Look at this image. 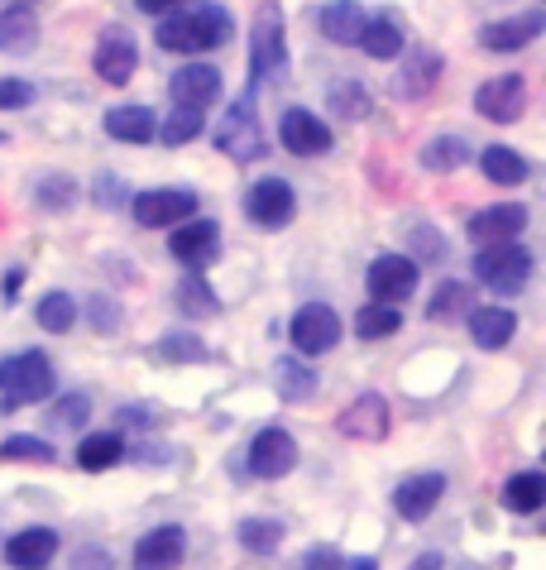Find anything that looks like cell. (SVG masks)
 <instances>
[{"mask_svg":"<svg viewBox=\"0 0 546 570\" xmlns=\"http://www.w3.org/2000/svg\"><path fill=\"white\" fill-rule=\"evenodd\" d=\"M360 49L374 58V62H393L398 53L408 49V29H403V20H398L393 10H383V14H374V20H364V29H360Z\"/></svg>","mask_w":546,"mask_h":570,"instance_id":"603a6c76","label":"cell"},{"mask_svg":"<svg viewBox=\"0 0 546 570\" xmlns=\"http://www.w3.org/2000/svg\"><path fill=\"white\" fill-rule=\"evenodd\" d=\"M77 297L72 293H43L39 307H35V322L48 331V336H68V331L77 326Z\"/></svg>","mask_w":546,"mask_h":570,"instance_id":"f35d334b","label":"cell"},{"mask_svg":"<svg viewBox=\"0 0 546 570\" xmlns=\"http://www.w3.org/2000/svg\"><path fill=\"white\" fill-rule=\"evenodd\" d=\"M77 312H87V326L96 331V336H116L120 322H125L120 303H116V297H106V293H91L87 307H77Z\"/></svg>","mask_w":546,"mask_h":570,"instance_id":"7bdbcfd3","label":"cell"},{"mask_svg":"<svg viewBox=\"0 0 546 570\" xmlns=\"http://www.w3.org/2000/svg\"><path fill=\"white\" fill-rule=\"evenodd\" d=\"M546 29V14L542 10H523V14H508V20H489L479 29V49L485 53H518L527 43H537V35Z\"/></svg>","mask_w":546,"mask_h":570,"instance_id":"ffe728a7","label":"cell"},{"mask_svg":"<svg viewBox=\"0 0 546 570\" xmlns=\"http://www.w3.org/2000/svg\"><path fill=\"white\" fill-rule=\"evenodd\" d=\"M0 145H6V130H0Z\"/></svg>","mask_w":546,"mask_h":570,"instance_id":"9f6ffc18","label":"cell"},{"mask_svg":"<svg viewBox=\"0 0 546 570\" xmlns=\"http://www.w3.org/2000/svg\"><path fill=\"white\" fill-rule=\"evenodd\" d=\"M245 465H250L254 480H283V474L298 470V441L287 436L283 426H264V432L250 441Z\"/></svg>","mask_w":546,"mask_h":570,"instance_id":"2e32d148","label":"cell"},{"mask_svg":"<svg viewBox=\"0 0 546 570\" xmlns=\"http://www.w3.org/2000/svg\"><path fill=\"white\" fill-rule=\"evenodd\" d=\"M106 135L116 139V145H154L158 116L149 106H110L106 110Z\"/></svg>","mask_w":546,"mask_h":570,"instance_id":"d4e9b609","label":"cell"},{"mask_svg":"<svg viewBox=\"0 0 546 570\" xmlns=\"http://www.w3.org/2000/svg\"><path fill=\"white\" fill-rule=\"evenodd\" d=\"M245 216L254 220V226H264V230L293 226V216H298V193H293V183L279 178V173H269V178L250 183V193H245Z\"/></svg>","mask_w":546,"mask_h":570,"instance_id":"ba28073f","label":"cell"},{"mask_svg":"<svg viewBox=\"0 0 546 570\" xmlns=\"http://www.w3.org/2000/svg\"><path fill=\"white\" fill-rule=\"evenodd\" d=\"M135 6H139L144 14H168V10H178V6H187V0H135Z\"/></svg>","mask_w":546,"mask_h":570,"instance_id":"f5cc1de1","label":"cell"},{"mask_svg":"<svg viewBox=\"0 0 546 570\" xmlns=\"http://www.w3.org/2000/svg\"><path fill=\"white\" fill-rule=\"evenodd\" d=\"M154 360L158 364H206L212 360V345L202 336H192V331H164L154 341Z\"/></svg>","mask_w":546,"mask_h":570,"instance_id":"8d00e7d4","label":"cell"},{"mask_svg":"<svg viewBox=\"0 0 546 570\" xmlns=\"http://www.w3.org/2000/svg\"><path fill=\"white\" fill-rule=\"evenodd\" d=\"M168 249H173V259H178L183 268L206 274V268L221 259V226L212 216H187V220H178V230L168 235Z\"/></svg>","mask_w":546,"mask_h":570,"instance_id":"30bf717a","label":"cell"},{"mask_svg":"<svg viewBox=\"0 0 546 570\" xmlns=\"http://www.w3.org/2000/svg\"><path fill=\"white\" fill-rule=\"evenodd\" d=\"M20 6H29V0H20Z\"/></svg>","mask_w":546,"mask_h":570,"instance_id":"6f0895ef","label":"cell"},{"mask_svg":"<svg viewBox=\"0 0 546 570\" xmlns=\"http://www.w3.org/2000/svg\"><path fill=\"white\" fill-rule=\"evenodd\" d=\"M273 384H279V399L283 403H312L316 389H321V374L312 370L302 355H283L279 364H273Z\"/></svg>","mask_w":546,"mask_h":570,"instance_id":"4316f807","label":"cell"},{"mask_svg":"<svg viewBox=\"0 0 546 570\" xmlns=\"http://www.w3.org/2000/svg\"><path fill=\"white\" fill-rule=\"evenodd\" d=\"M504 509L518 518H533L546 509V474L542 470H518L504 480Z\"/></svg>","mask_w":546,"mask_h":570,"instance_id":"f546056e","label":"cell"},{"mask_svg":"<svg viewBox=\"0 0 546 570\" xmlns=\"http://www.w3.org/2000/svg\"><path fill=\"white\" fill-rule=\"evenodd\" d=\"M408 570H446V557H441V551H422V557H417Z\"/></svg>","mask_w":546,"mask_h":570,"instance_id":"db71d44e","label":"cell"},{"mask_svg":"<svg viewBox=\"0 0 546 570\" xmlns=\"http://www.w3.org/2000/svg\"><path fill=\"white\" fill-rule=\"evenodd\" d=\"M125 197H130V187H125L116 173H96V178H91V202H96V207L120 212V207H125Z\"/></svg>","mask_w":546,"mask_h":570,"instance_id":"bcb514c9","label":"cell"},{"mask_svg":"<svg viewBox=\"0 0 546 570\" xmlns=\"http://www.w3.org/2000/svg\"><path fill=\"white\" fill-rule=\"evenodd\" d=\"M125 461V436L120 432H87L82 446H77V470L87 474H101L110 465Z\"/></svg>","mask_w":546,"mask_h":570,"instance_id":"e575fe53","label":"cell"},{"mask_svg":"<svg viewBox=\"0 0 546 570\" xmlns=\"http://www.w3.org/2000/svg\"><path fill=\"white\" fill-rule=\"evenodd\" d=\"M35 49H39V14L14 0V6L0 14V53L25 58V53H35Z\"/></svg>","mask_w":546,"mask_h":570,"instance_id":"f1b7e54d","label":"cell"},{"mask_svg":"<svg viewBox=\"0 0 546 570\" xmlns=\"http://www.w3.org/2000/svg\"><path fill=\"white\" fill-rule=\"evenodd\" d=\"M403 62H398V72H393V82H389V91L398 101H422V97H431V87L441 82V72H446V58L431 49V43H412V49H403L398 53Z\"/></svg>","mask_w":546,"mask_h":570,"instance_id":"9c48e42d","label":"cell"},{"mask_svg":"<svg viewBox=\"0 0 546 570\" xmlns=\"http://www.w3.org/2000/svg\"><path fill=\"white\" fill-rule=\"evenodd\" d=\"M527 230V207L523 202H494V207L475 212L465 220V235H470L475 245H494V240H518Z\"/></svg>","mask_w":546,"mask_h":570,"instance_id":"44dd1931","label":"cell"},{"mask_svg":"<svg viewBox=\"0 0 546 570\" xmlns=\"http://www.w3.org/2000/svg\"><path fill=\"white\" fill-rule=\"evenodd\" d=\"M441 494H446V474L441 470L408 474V480L393 489V513L403 518V522H427L431 513H437Z\"/></svg>","mask_w":546,"mask_h":570,"instance_id":"d6986e66","label":"cell"},{"mask_svg":"<svg viewBox=\"0 0 546 570\" xmlns=\"http://www.w3.org/2000/svg\"><path fill=\"white\" fill-rule=\"evenodd\" d=\"M53 364L43 351H14L0 360V413H20L53 399Z\"/></svg>","mask_w":546,"mask_h":570,"instance_id":"7a4b0ae2","label":"cell"},{"mask_svg":"<svg viewBox=\"0 0 546 570\" xmlns=\"http://www.w3.org/2000/svg\"><path fill=\"white\" fill-rule=\"evenodd\" d=\"M0 461H39V465H53V441L43 436H6L0 441Z\"/></svg>","mask_w":546,"mask_h":570,"instance_id":"ee69618b","label":"cell"},{"mask_svg":"<svg viewBox=\"0 0 546 570\" xmlns=\"http://www.w3.org/2000/svg\"><path fill=\"white\" fill-rule=\"evenodd\" d=\"M475 158V149H470V139L465 135H437V139H427L422 145V154H417V164H422L427 173H456V168H465Z\"/></svg>","mask_w":546,"mask_h":570,"instance_id":"836d02e7","label":"cell"},{"mask_svg":"<svg viewBox=\"0 0 546 570\" xmlns=\"http://www.w3.org/2000/svg\"><path fill=\"white\" fill-rule=\"evenodd\" d=\"M235 542L245 551H254V557H273V551L283 547V522H273V518H240Z\"/></svg>","mask_w":546,"mask_h":570,"instance_id":"ab89813d","label":"cell"},{"mask_svg":"<svg viewBox=\"0 0 546 570\" xmlns=\"http://www.w3.org/2000/svg\"><path fill=\"white\" fill-rule=\"evenodd\" d=\"M53 557H58V532L53 528H25L6 542V561L14 570H48Z\"/></svg>","mask_w":546,"mask_h":570,"instance_id":"cb8c5ba5","label":"cell"},{"mask_svg":"<svg viewBox=\"0 0 546 570\" xmlns=\"http://www.w3.org/2000/svg\"><path fill=\"white\" fill-rule=\"evenodd\" d=\"M20 288H25V268H6V278H0V297H6V303H14V297H20Z\"/></svg>","mask_w":546,"mask_h":570,"instance_id":"816d5d0a","label":"cell"},{"mask_svg":"<svg viewBox=\"0 0 546 570\" xmlns=\"http://www.w3.org/2000/svg\"><path fill=\"white\" fill-rule=\"evenodd\" d=\"M408 245H412V255L417 264H441L446 259V240H441V230L437 226H427V220H417V226L408 230Z\"/></svg>","mask_w":546,"mask_h":570,"instance_id":"f6af8a7d","label":"cell"},{"mask_svg":"<svg viewBox=\"0 0 546 570\" xmlns=\"http://www.w3.org/2000/svg\"><path fill=\"white\" fill-rule=\"evenodd\" d=\"M403 331V312H398L393 303H364L355 312V336L360 341H389Z\"/></svg>","mask_w":546,"mask_h":570,"instance_id":"74e56055","label":"cell"},{"mask_svg":"<svg viewBox=\"0 0 546 570\" xmlns=\"http://www.w3.org/2000/svg\"><path fill=\"white\" fill-rule=\"evenodd\" d=\"M87 422H91L87 393H58V399L48 403V422L43 426H53V432H82Z\"/></svg>","mask_w":546,"mask_h":570,"instance_id":"60d3db41","label":"cell"},{"mask_svg":"<svg viewBox=\"0 0 546 570\" xmlns=\"http://www.w3.org/2000/svg\"><path fill=\"white\" fill-rule=\"evenodd\" d=\"M364 6L360 0H326L316 14V29L326 35L331 43H341V49H355V39H360V29H364Z\"/></svg>","mask_w":546,"mask_h":570,"instance_id":"484cf974","label":"cell"},{"mask_svg":"<svg viewBox=\"0 0 546 570\" xmlns=\"http://www.w3.org/2000/svg\"><path fill=\"white\" fill-rule=\"evenodd\" d=\"M116 426H120V436L125 432H154L158 407L154 403H125V407H116Z\"/></svg>","mask_w":546,"mask_h":570,"instance_id":"7dc6e473","label":"cell"},{"mask_svg":"<svg viewBox=\"0 0 546 570\" xmlns=\"http://www.w3.org/2000/svg\"><path fill=\"white\" fill-rule=\"evenodd\" d=\"M465 326H470V341L479 351H504V345L518 336V312L508 307H470L465 312Z\"/></svg>","mask_w":546,"mask_h":570,"instance_id":"7402d4cb","label":"cell"},{"mask_svg":"<svg viewBox=\"0 0 546 570\" xmlns=\"http://www.w3.org/2000/svg\"><path fill=\"white\" fill-rule=\"evenodd\" d=\"M68 570H116V561H110V551H106V547L87 542V547L72 557V566H68Z\"/></svg>","mask_w":546,"mask_h":570,"instance_id":"681fc988","label":"cell"},{"mask_svg":"<svg viewBox=\"0 0 546 570\" xmlns=\"http://www.w3.org/2000/svg\"><path fill=\"white\" fill-rule=\"evenodd\" d=\"M475 110H479V120H489V125L523 120V110H527V77L523 72L489 77V82L475 91Z\"/></svg>","mask_w":546,"mask_h":570,"instance_id":"5bb4252c","label":"cell"},{"mask_svg":"<svg viewBox=\"0 0 546 570\" xmlns=\"http://www.w3.org/2000/svg\"><path fill=\"white\" fill-rule=\"evenodd\" d=\"M479 168H485V178L494 187H523L527 178H533V164L508 145H489L485 154H479Z\"/></svg>","mask_w":546,"mask_h":570,"instance_id":"1f68e13d","label":"cell"},{"mask_svg":"<svg viewBox=\"0 0 546 570\" xmlns=\"http://www.w3.org/2000/svg\"><path fill=\"white\" fill-rule=\"evenodd\" d=\"M287 336H293V351H298L302 360H316V355H326V351H335V345H341L345 326H341V316H335V307L308 303V307H298L293 326H287Z\"/></svg>","mask_w":546,"mask_h":570,"instance_id":"52a82bcc","label":"cell"},{"mask_svg":"<svg viewBox=\"0 0 546 570\" xmlns=\"http://www.w3.org/2000/svg\"><path fill=\"white\" fill-rule=\"evenodd\" d=\"M235 39V20L221 6H192V10H168L158 14L154 43L164 53H212L226 49Z\"/></svg>","mask_w":546,"mask_h":570,"instance_id":"6da1fadb","label":"cell"},{"mask_svg":"<svg viewBox=\"0 0 546 570\" xmlns=\"http://www.w3.org/2000/svg\"><path fill=\"white\" fill-rule=\"evenodd\" d=\"M326 110L335 120H369L374 97H369V87L360 82V77H335L331 91H326Z\"/></svg>","mask_w":546,"mask_h":570,"instance_id":"d6a6232c","label":"cell"},{"mask_svg":"<svg viewBox=\"0 0 546 570\" xmlns=\"http://www.w3.org/2000/svg\"><path fill=\"white\" fill-rule=\"evenodd\" d=\"M221 91H226V77H221V68H212V62H202V58L168 77L173 106H187V110H212L221 101Z\"/></svg>","mask_w":546,"mask_h":570,"instance_id":"9a60e30c","label":"cell"},{"mask_svg":"<svg viewBox=\"0 0 546 570\" xmlns=\"http://www.w3.org/2000/svg\"><path fill=\"white\" fill-rule=\"evenodd\" d=\"M533 268H537V259L523 240H494V245H479L475 283L489 288V293H499V297H513L533 283Z\"/></svg>","mask_w":546,"mask_h":570,"instance_id":"3957f363","label":"cell"},{"mask_svg":"<svg viewBox=\"0 0 546 570\" xmlns=\"http://www.w3.org/2000/svg\"><path fill=\"white\" fill-rule=\"evenodd\" d=\"M91 68H96V77H101L106 87H125V82H130V77L139 72V43H135L130 29H120V24L101 29L96 53H91Z\"/></svg>","mask_w":546,"mask_h":570,"instance_id":"7c38bea8","label":"cell"},{"mask_svg":"<svg viewBox=\"0 0 546 570\" xmlns=\"http://www.w3.org/2000/svg\"><path fill=\"white\" fill-rule=\"evenodd\" d=\"M254 91H240V101L226 106V120L216 125V149L235 158V164H254V158L269 154V139H264V125H260V110H254Z\"/></svg>","mask_w":546,"mask_h":570,"instance_id":"5b68a950","label":"cell"},{"mask_svg":"<svg viewBox=\"0 0 546 570\" xmlns=\"http://www.w3.org/2000/svg\"><path fill=\"white\" fill-rule=\"evenodd\" d=\"M173 307H178L187 322H206V316H221V297H216L212 283H206V274L187 268L178 278V288H173Z\"/></svg>","mask_w":546,"mask_h":570,"instance_id":"83f0119b","label":"cell"},{"mask_svg":"<svg viewBox=\"0 0 546 570\" xmlns=\"http://www.w3.org/2000/svg\"><path fill=\"white\" fill-rule=\"evenodd\" d=\"M183 561H187V528H178V522H164V528L144 532L135 542V557H130L135 570H178Z\"/></svg>","mask_w":546,"mask_h":570,"instance_id":"ac0fdd59","label":"cell"},{"mask_svg":"<svg viewBox=\"0 0 546 570\" xmlns=\"http://www.w3.org/2000/svg\"><path fill=\"white\" fill-rule=\"evenodd\" d=\"M29 197H35V207L48 212V216H62L77 207V197H82V183L68 178V173H39L35 187H29Z\"/></svg>","mask_w":546,"mask_h":570,"instance_id":"4dcf8cb0","label":"cell"},{"mask_svg":"<svg viewBox=\"0 0 546 570\" xmlns=\"http://www.w3.org/2000/svg\"><path fill=\"white\" fill-rule=\"evenodd\" d=\"M202 125H206V110H187V106H173L164 125H158V135H164V145L168 149H178V145H192V139L202 135Z\"/></svg>","mask_w":546,"mask_h":570,"instance_id":"b9f144b4","label":"cell"},{"mask_svg":"<svg viewBox=\"0 0 546 570\" xmlns=\"http://www.w3.org/2000/svg\"><path fill=\"white\" fill-rule=\"evenodd\" d=\"M287 72V43H283V10L279 6H260L250 24V87L260 97V87L269 77Z\"/></svg>","mask_w":546,"mask_h":570,"instance_id":"277c9868","label":"cell"},{"mask_svg":"<svg viewBox=\"0 0 546 570\" xmlns=\"http://www.w3.org/2000/svg\"><path fill=\"white\" fill-rule=\"evenodd\" d=\"M279 145L287 154H298V158H316V154H326L335 145V135H331V125L321 120L316 110L287 106L283 116H279Z\"/></svg>","mask_w":546,"mask_h":570,"instance_id":"4fadbf2b","label":"cell"},{"mask_svg":"<svg viewBox=\"0 0 546 570\" xmlns=\"http://www.w3.org/2000/svg\"><path fill=\"white\" fill-rule=\"evenodd\" d=\"M39 101V87L25 77H0V110H25Z\"/></svg>","mask_w":546,"mask_h":570,"instance_id":"c3c4849f","label":"cell"},{"mask_svg":"<svg viewBox=\"0 0 546 570\" xmlns=\"http://www.w3.org/2000/svg\"><path fill=\"white\" fill-rule=\"evenodd\" d=\"M308 566L312 570H341V557H335V547H312L308 551Z\"/></svg>","mask_w":546,"mask_h":570,"instance_id":"f907efd6","label":"cell"},{"mask_svg":"<svg viewBox=\"0 0 546 570\" xmlns=\"http://www.w3.org/2000/svg\"><path fill=\"white\" fill-rule=\"evenodd\" d=\"M417 283H422V264L408 259V255H379L364 274L369 297H374V303H393V307L408 303L417 293Z\"/></svg>","mask_w":546,"mask_h":570,"instance_id":"8fae6325","label":"cell"},{"mask_svg":"<svg viewBox=\"0 0 546 570\" xmlns=\"http://www.w3.org/2000/svg\"><path fill=\"white\" fill-rule=\"evenodd\" d=\"M475 307V293L470 283L460 278H441L437 288H431V303H427V322H460L465 312Z\"/></svg>","mask_w":546,"mask_h":570,"instance_id":"d590c367","label":"cell"},{"mask_svg":"<svg viewBox=\"0 0 546 570\" xmlns=\"http://www.w3.org/2000/svg\"><path fill=\"white\" fill-rule=\"evenodd\" d=\"M341 570H379L374 557H355V561H341Z\"/></svg>","mask_w":546,"mask_h":570,"instance_id":"11a10c76","label":"cell"},{"mask_svg":"<svg viewBox=\"0 0 546 570\" xmlns=\"http://www.w3.org/2000/svg\"><path fill=\"white\" fill-rule=\"evenodd\" d=\"M130 212L144 230H164V226H178V220L197 216L202 197L192 193V187H149V193L130 197Z\"/></svg>","mask_w":546,"mask_h":570,"instance_id":"8992f818","label":"cell"},{"mask_svg":"<svg viewBox=\"0 0 546 570\" xmlns=\"http://www.w3.org/2000/svg\"><path fill=\"white\" fill-rule=\"evenodd\" d=\"M389 399L383 393H360L355 403L341 407V417H335V432H341L345 441H383L389 436Z\"/></svg>","mask_w":546,"mask_h":570,"instance_id":"e0dca14e","label":"cell"}]
</instances>
